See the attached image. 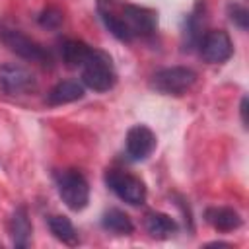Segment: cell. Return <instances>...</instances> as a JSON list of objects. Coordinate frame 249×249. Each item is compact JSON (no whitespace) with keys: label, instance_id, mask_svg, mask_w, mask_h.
<instances>
[{"label":"cell","instance_id":"6da1fadb","mask_svg":"<svg viewBox=\"0 0 249 249\" xmlns=\"http://www.w3.org/2000/svg\"><path fill=\"white\" fill-rule=\"evenodd\" d=\"M82 70V84L97 93L109 91L117 84V74L111 62V56L101 49H91L86 62L80 66Z\"/></svg>","mask_w":249,"mask_h":249},{"label":"cell","instance_id":"7a4b0ae2","mask_svg":"<svg viewBox=\"0 0 249 249\" xmlns=\"http://www.w3.org/2000/svg\"><path fill=\"white\" fill-rule=\"evenodd\" d=\"M196 82V72L187 66H169L152 74L150 88L161 95H185Z\"/></svg>","mask_w":249,"mask_h":249},{"label":"cell","instance_id":"3957f363","mask_svg":"<svg viewBox=\"0 0 249 249\" xmlns=\"http://www.w3.org/2000/svg\"><path fill=\"white\" fill-rule=\"evenodd\" d=\"M56 191L62 202L74 212L84 210L89 202V185L78 169L60 171L56 175Z\"/></svg>","mask_w":249,"mask_h":249},{"label":"cell","instance_id":"277c9868","mask_svg":"<svg viewBox=\"0 0 249 249\" xmlns=\"http://www.w3.org/2000/svg\"><path fill=\"white\" fill-rule=\"evenodd\" d=\"M0 41L8 47V51H12L14 54H18L23 60H31V62H39V64H51L49 51L43 45H39L37 41H33L31 37H27L19 29L0 25Z\"/></svg>","mask_w":249,"mask_h":249},{"label":"cell","instance_id":"5b68a950","mask_svg":"<svg viewBox=\"0 0 249 249\" xmlns=\"http://www.w3.org/2000/svg\"><path fill=\"white\" fill-rule=\"evenodd\" d=\"M105 185L126 204L140 206L146 200V185L140 177L121 171V169H109L105 173Z\"/></svg>","mask_w":249,"mask_h":249},{"label":"cell","instance_id":"8992f818","mask_svg":"<svg viewBox=\"0 0 249 249\" xmlns=\"http://www.w3.org/2000/svg\"><path fill=\"white\" fill-rule=\"evenodd\" d=\"M198 51L204 62L208 64H224L233 54V43L224 29H210L198 41Z\"/></svg>","mask_w":249,"mask_h":249},{"label":"cell","instance_id":"52a82bcc","mask_svg":"<svg viewBox=\"0 0 249 249\" xmlns=\"http://www.w3.org/2000/svg\"><path fill=\"white\" fill-rule=\"evenodd\" d=\"M0 88L10 95H23L37 88V80L31 70L19 64L0 66Z\"/></svg>","mask_w":249,"mask_h":249},{"label":"cell","instance_id":"ba28073f","mask_svg":"<svg viewBox=\"0 0 249 249\" xmlns=\"http://www.w3.org/2000/svg\"><path fill=\"white\" fill-rule=\"evenodd\" d=\"M124 148L130 161H144L156 148V134L146 124H134L126 132Z\"/></svg>","mask_w":249,"mask_h":249},{"label":"cell","instance_id":"9c48e42d","mask_svg":"<svg viewBox=\"0 0 249 249\" xmlns=\"http://www.w3.org/2000/svg\"><path fill=\"white\" fill-rule=\"evenodd\" d=\"M124 23L128 25V29L132 31L134 39L136 37H148L156 31L158 25V14L146 6H136V4H126L123 8V16Z\"/></svg>","mask_w":249,"mask_h":249},{"label":"cell","instance_id":"30bf717a","mask_svg":"<svg viewBox=\"0 0 249 249\" xmlns=\"http://www.w3.org/2000/svg\"><path fill=\"white\" fill-rule=\"evenodd\" d=\"M204 218L218 231H235L243 224L239 212L233 210L231 206H212V208H206Z\"/></svg>","mask_w":249,"mask_h":249},{"label":"cell","instance_id":"8fae6325","mask_svg":"<svg viewBox=\"0 0 249 249\" xmlns=\"http://www.w3.org/2000/svg\"><path fill=\"white\" fill-rule=\"evenodd\" d=\"M31 233H33V228H31L27 208L18 206L10 218V235H12L14 247H19V249L27 247L31 243Z\"/></svg>","mask_w":249,"mask_h":249},{"label":"cell","instance_id":"7c38bea8","mask_svg":"<svg viewBox=\"0 0 249 249\" xmlns=\"http://www.w3.org/2000/svg\"><path fill=\"white\" fill-rule=\"evenodd\" d=\"M86 93V88L82 82L78 80H64L58 82L47 95V103L49 105H66V103H74L78 99H82Z\"/></svg>","mask_w":249,"mask_h":249},{"label":"cell","instance_id":"4fadbf2b","mask_svg":"<svg viewBox=\"0 0 249 249\" xmlns=\"http://www.w3.org/2000/svg\"><path fill=\"white\" fill-rule=\"evenodd\" d=\"M146 231L156 239H167L177 231V222L165 212H148L144 216Z\"/></svg>","mask_w":249,"mask_h":249},{"label":"cell","instance_id":"5bb4252c","mask_svg":"<svg viewBox=\"0 0 249 249\" xmlns=\"http://www.w3.org/2000/svg\"><path fill=\"white\" fill-rule=\"evenodd\" d=\"M93 47H89L88 43L80 41V39H64L60 43V56H62V62L68 66V68H80L86 58L89 56Z\"/></svg>","mask_w":249,"mask_h":249},{"label":"cell","instance_id":"9a60e30c","mask_svg":"<svg viewBox=\"0 0 249 249\" xmlns=\"http://www.w3.org/2000/svg\"><path fill=\"white\" fill-rule=\"evenodd\" d=\"M101 226L107 231H113L117 235H130L134 231V224L128 218L126 212L119 210V208H109L103 216H101Z\"/></svg>","mask_w":249,"mask_h":249},{"label":"cell","instance_id":"2e32d148","mask_svg":"<svg viewBox=\"0 0 249 249\" xmlns=\"http://www.w3.org/2000/svg\"><path fill=\"white\" fill-rule=\"evenodd\" d=\"M47 224H49L51 233L58 241H62L64 245H78L80 237H78V231H76L74 224L70 222V218L60 216V214H54V216H49Z\"/></svg>","mask_w":249,"mask_h":249},{"label":"cell","instance_id":"e0dca14e","mask_svg":"<svg viewBox=\"0 0 249 249\" xmlns=\"http://www.w3.org/2000/svg\"><path fill=\"white\" fill-rule=\"evenodd\" d=\"M204 6H196L193 10V14L189 16L187 19V25H185V49H193V47H198V41L202 39V23H204Z\"/></svg>","mask_w":249,"mask_h":249},{"label":"cell","instance_id":"ac0fdd59","mask_svg":"<svg viewBox=\"0 0 249 249\" xmlns=\"http://www.w3.org/2000/svg\"><path fill=\"white\" fill-rule=\"evenodd\" d=\"M99 18H101L103 25L111 31V35L117 37L119 41H123V43H130V41L134 39L132 31L128 29V25L124 23V19H123L121 16H115V14H111V12L99 8Z\"/></svg>","mask_w":249,"mask_h":249},{"label":"cell","instance_id":"d6986e66","mask_svg":"<svg viewBox=\"0 0 249 249\" xmlns=\"http://www.w3.org/2000/svg\"><path fill=\"white\" fill-rule=\"evenodd\" d=\"M228 16L233 21V25H237L241 31H247L249 27V12L245 6L241 4H230L228 6Z\"/></svg>","mask_w":249,"mask_h":249},{"label":"cell","instance_id":"ffe728a7","mask_svg":"<svg viewBox=\"0 0 249 249\" xmlns=\"http://www.w3.org/2000/svg\"><path fill=\"white\" fill-rule=\"evenodd\" d=\"M37 21H39L41 27L56 29V27H60V23H62V12H60L58 8H45V10L39 14Z\"/></svg>","mask_w":249,"mask_h":249},{"label":"cell","instance_id":"44dd1931","mask_svg":"<svg viewBox=\"0 0 249 249\" xmlns=\"http://www.w3.org/2000/svg\"><path fill=\"white\" fill-rule=\"evenodd\" d=\"M239 113H241V123H243V128H247V97H243V99H241Z\"/></svg>","mask_w":249,"mask_h":249},{"label":"cell","instance_id":"7402d4cb","mask_svg":"<svg viewBox=\"0 0 249 249\" xmlns=\"http://www.w3.org/2000/svg\"><path fill=\"white\" fill-rule=\"evenodd\" d=\"M99 2H109V0H99Z\"/></svg>","mask_w":249,"mask_h":249}]
</instances>
